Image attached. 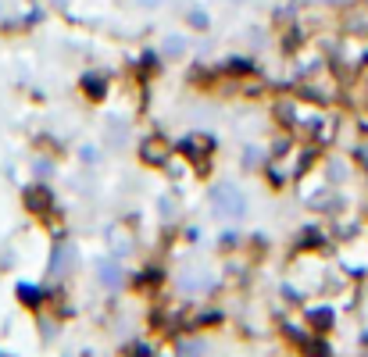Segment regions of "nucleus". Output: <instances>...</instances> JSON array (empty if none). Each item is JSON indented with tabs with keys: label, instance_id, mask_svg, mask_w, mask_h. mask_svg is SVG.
I'll return each mask as SVG.
<instances>
[{
	"label": "nucleus",
	"instance_id": "2",
	"mask_svg": "<svg viewBox=\"0 0 368 357\" xmlns=\"http://www.w3.org/2000/svg\"><path fill=\"white\" fill-rule=\"evenodd\" d=\"M218 197H225V204L218 200V211H225V214H240L243 211V197L232 190V186H225V190H218Z\"/></svg>",
	"mask_w": 368,
	"mask_h": 357
},
{
	"label": "nucleus",
	"instance_id": "5",
	"mask_svg": "<svg viewBox=\"0 0 368 357\" xmlns=\"http://www.w3.org/2000/svg\"><path fill=\"white\" fill-rule=\"evenodd\" d=\"M83 86H86V93L97 100V97H104V79H97V76H86L83 79Z\"/></svg>",
	"mask_w": 368,
	"mask_h": 357
},
{
	"label": "nucleus",
	"instance_id": "3",
	"mask_svg": "<svg viewBox=\"0 0 368 357\" xmlns=\"http://www.w3.org/2000/svg\"><path fill=\"white\" fill-rule=\"evenodd\" d=\"M26 200H29L33 211H44V207L51 204V193H47L44 186H33V190H26Z\"/></svg>",
	"mask_w": 368,
	"mask_h": 357
},
{
	"label": "nucleus",
	"instance_id": "6",
	"mask_svg": "<svg viewBox=\"0 0 368 357\" xmlns=\"http://www.w3.org/2000/svg\"><path fill=\"white\" fill-rule=\"evenodd\" d=\"M315 325L325 328V325H329V311H318V314H315Z\"/></svg>",
	"mask_w": 368,
	"mask_h": 357
},
{
	"label": "nucleus",
	"instance_id": "4",
	"mask_svg": "<svg viewBox=\"0 0 368 357\" xmlns=\"http://www.w3.org/2000/svg\"><path fill=\"white\" fill-rule=\"evenodd\" d=\"M19 300H26L29 307H36V304L44 300V293H40L36 286H29V282H22V286H19Z\"/></svg>",
	"mask_w": 368,
	"mask_h": 357
},
{
	"label": "nucleus",
	"instance_id": "1",
	"mask_svg": "<svg viewBox=\"0 0 368 357\" xmlns=\"http://www.w3.org/2000/svg\"><path fill=\"white\" fill-rule=\"evenodd\" d=\"M140 154H143V161H147V165H158V161H165V157H168V143H161V140H147Z\"/></svg>",
	"mask_w": 368,
	"mask_h": 357
}]
</instances>
